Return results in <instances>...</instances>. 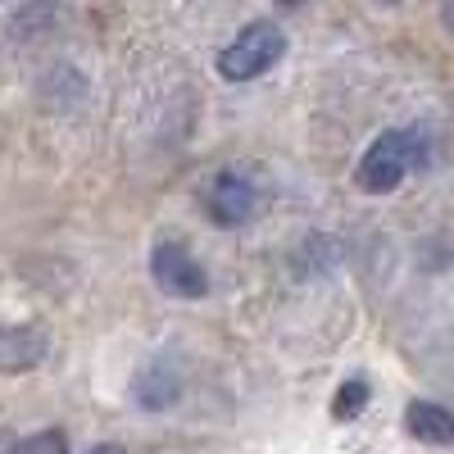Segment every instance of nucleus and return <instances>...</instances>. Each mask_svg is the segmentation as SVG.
Masks as SVG:
<instances>
[{
  "label": "nucleus",
  "mask_w": 454,
  "mask_h": 454,
  "mask_svg": "<svg viewBox=\"0 0 454 454\" xmlns=\"http://www.w3.org/2000/svg\"><path fill=\"white\" fill-rule=\"evenodd\" d=\"M282 51H286V36L278 32V23L254 19V23H246V27L237 32L232 46H223L218 73H223L227 82H250V78H259L269 64H278Z\"/></svg>",
  "instance_id": "f257e3e1"
},
{
  "label": "nucleus",
  "mask_w": 454,
  "mask_h": 454,
  "mask_svg": "<svg viewBox=\"0 0 454 454\" xmlns=\"http://www.w3.org/2000/svg\"><path fill=\"white\" fill-rule=\"evenodd\" d=\"M413 164H419V137L413 132H382L368 145V155L359 160V186L372 196L395 192Z\"/></svg>",
  "instance_id": "f03ea898"
},
{
  "label": "nucleus",
  "mask_w": 454,
  "mask_h": 454,
  "mask_svg": "<svg viewBox=\"0 0 454 454\" xmlns=\"http://www.w3.org/2000/svg\"><path fill=\"white\" fill-rule=\"evenodd\" d=\"M150 273H155V282L164 291H173V295H205V286H209L205 269L182 246H173V241L150 254Z\"/></svg>",
  "instance_id": "7ed1b4c3"
},
{
  "label": "nucleus",
  "mask_w": 454,
  "mask_h": 454,
  "mask_svg": "<svg viewBox=\"0 0 454 454\" xmlns=\"http://www.w3.org/2000/svg\"><path fill=\"white\" fill-rule=\"evenodd\" d=\"M254 205H259V196H254V182H250V177H241V173H218V177L209 182V214H214V223H223V227L246 223V218L254 214Z\"/></svg>",
  "instance_id": "20e7f679"
},
{
  "label": "nucleus",
  "mask_w": 454,
  "mask_h": 454,
  "mask_svg": "<svg viewBox=\"0 0 454 454\" xmlns=\"http://www.w3.org/2000/svg\"><path fill=\"white\" fill-rule=\"evenodd\" d=\"M46 355V340L36 327H0V372H27Z\"/></svg>",
  "instance_id": "39448f33"
},
{
  "label": "nucleus",
  "mask_w": 454,
  "mask_h": 454,
  "mask_svg": "<svg viewBox=\"0 0 454 454\" xmlns=\"http://www.w3.org/2000/svg\"><path fill=\"white\" fill-rule=\"evenodd\" d=\"M404 427L419 436V441H432V445H454V413L432 404V400H413L404 409Z\"/></svg>",
  "instance_id": "423d86ee"
},
{
  "label": "nucleus",
  "mask_w": 454,
  "mask_h": 454,
  "mask_svg": "<svg viewBox=\"0 0 454 454\" xmlns=\"http://www.w3.org/2000/svg\"><path fill=\"white\" fill-rule=\"evenodd\" d=\"M10 454H68V445H64V432H36L23 445H14Z\"/></svg>",
  "instance_id": "0eeeda50"
},
{
  "label": "nucleus",
  "mask_w": 454,
  "mask_h": 454,
  "mask_svg": "<svg viewBox=\"0 0 454 454\" xmlns=\"http://www.w3.org/2000/svg\"><path fill=\"white\" fill-rule=\"evenodd\" d=\"M364 404H368V387H364V382L340 387V395H336V419H355V413H364Z\"/></svg>",
  "instance_id": "6e6552de"
},
{
  "label": "nucleus",
  "mask_w": 454,
  "mask_h": 454,
  "mask_svg": "<svg viewBox=\"0 0 454 454\" xmlns=\"http://www.w3.org/2000/svg\"><path fill=\"white\" fill-rule=\"evenodd\" d=\"M91 454H123L119 445H100V450H91Z\"/></svg>",
  "instance_id": "1a4fd4ad"
},
{
  "label": "nucleus",
  "mask_w": 454,
  "mask_h": 454,
  "mask_svg": "<svg viewBox=\"0 0 454 454\" xmlns=\"http://www.w3.org/2000/svg\"><path fill=\"white\" fill-rule=\"evenodd\" d=\"M445 23H450V27H454V5H445Z\"/></svg>",
  "instance_id": "9d476101"
}]
</instances>
